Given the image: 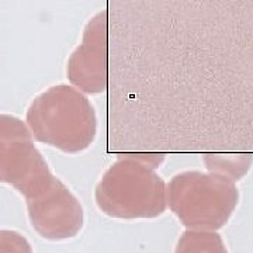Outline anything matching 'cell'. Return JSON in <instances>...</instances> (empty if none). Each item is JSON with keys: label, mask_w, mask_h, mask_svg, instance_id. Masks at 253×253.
I'll use <instances>...</instances> for the list:
<instances>
[{"label": "cell", "mask_w": 253, "mask_h": 253, "mask_svg": "<svg viewBox=\"0 0 253 253\" xmlns=\"http://www.w3.org/2000/svg\"><path fill=\"white\" fill-rule=\"evenodd\" d=\"M163 156L126 155L114 162L96 187V203L113 218H155L166 211V183L156 173Z\"/></svg>", "instance_id": "cell-1"}, {"label": "cell", "mask_w": 253, "mask_h": 253, "mask_svg": "<svg viewBox=\"0 0 253 253\" xmlns=\"http://www.w3.org/2000/svg\"><path fill=\"white\" fill-rule=\"evenodd\" d=\"M26 121L38 142L71 155L87 149L97 129L90 100L68 84L52 86L37 96L28 107Z\"/></svg>", "instance_id": "cell-2"}, {"label": "cell", "mask_w": 253, "mask_h": 253, "mask_svg": "<svg viewBox=\"0 0 253 253\" xmlns=\"http://www.w3.org/2000/svg\"><path fill=\"white\" fill-rule=\"evenodd\" d=\"M239 199L235 183L217 173L181 172L166 186L168 206L191 231H217L232 215Z\"/></svg>", "instance_id": "cell-3"}, {"label": "cell", "mask_w": 253, "mask_h": 253, "mask_svg": "<svg viewBox=\"0 0 253 253\" xmlns=\"http://www.w3.org/2000/svg\"><path fill=\"white\" fill-rule=\"evenodd\" d=\"M52 176L28 126L14 116L0 114V183H9L28 199Z\"/></svg>", "instance_id": "cell-4"}, {"label": "cell", "mask_w": 253, "mask_h": 253, "mask_svg": "<svg viewBox=\"0 0 253 253\" xmlns=\"http://www.w3.org/2000/svg\"><path fill=\"white\" fill-rule=\"evenodd\" d=\"M26 201L30 222L42 238L61 241L81 232L84 221L81 203L55 176Z\"/></svg>", "instance_id": "cell-5"}, {"label": "cell", "mask_w": 253, "mask_h": 253, "mask_svg": "<svg viewBox=\"0 0 253 253\" xmlns=\"http://www.w3.org/2000/svg\"><path fill=\"white\" fill-rule=\"evenodd\" d=\"M68 79L79 91L97 94L109 86V17L97 13L83 30L82 44L68 59Z\"/></svg>", "instance_id": "cell-6"}, {"label": "cell", "mask_w": 253, "mask_h": 253, "mask_svg": "<svg viewBox=\"0 0 253 253\" xmlns=\"http://www.w3.org/2000/svg\"><path fill=\"white\" fill-rule=\"evenodd\" d=\"M174 253H228L222 238L212 231H186Z\"/></svg>", "instance_id": "cell-7"}, {"label": "cell", "mask_w": 253, "mask_h": 253, "mask_svg": "<svg viewBox=\"0 0 253 253\" xmlns=\"http://www.w3.org/2000/svg\"><path fill=\"white\" fill-rule=\"evenodd\" d=\"M204 163L210 173H217L228 180L234 181L242 179L245 173L251 169L253 163L252 155H206Z\"/></svg>", "instance_id": "cell-8"}, {"label": "cell", "mask_w": 253, "mask_h": 253, "mask_svg": "<svg viewBox=\"0 0 253 253\" xmlns=\"http://www.w3.org/2000/svg\"><path fill=\"white\" fill-rule=\"evenodd\" d=\"M0 253H33V248L16 231H0Z\"/></svg>", "instance_id": "cell-9"}]
</instances>
